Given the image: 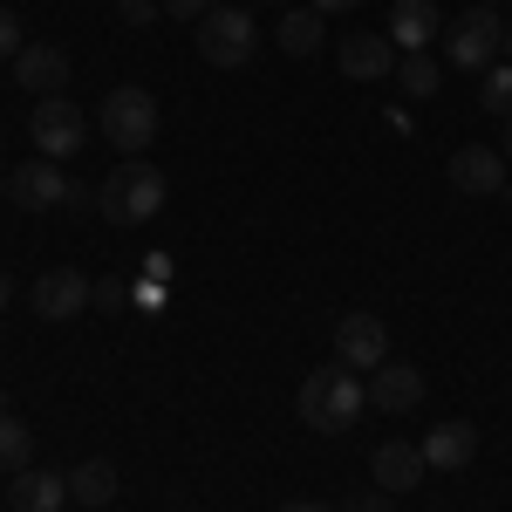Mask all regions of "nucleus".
I'll list each match as a JSON object with an SVG mask.
<instances>
[{
    "label": "nucleus",
    "mask_w": 512,
    "mask_h": 512,
    "mask_svg": "<svg viewBox=\"0 0 512 512\" xmlns=\"http://www.w3.org/2000/svg\"><path fill=\"white\" fill-rule=\"evenodd\" d=\"M369 403L390 410V417L417 410V403H424V369H410V362H383V369H369Z\"/></svg>",
    "instance_id": "13"
},
{
    "label": "nucleus",
    "mask_w": 512,
    "mask_h": 512,
    "mask_svg": "<svg viewBox=\"0 0 512 512\" xmlns=\"http://www.w3.org/2000/svg\"><path fill=\"white\" fill-rule=\"evenodd\" d=\"M62 499H69V472H14L7 478V506L14 512H62Z\"/></svg>",
    "instance_id": "16"
},
{
    "label": "nucleus",
    "mask_w": 512,
    "mask_h": 512,
    "mask_svg": "<svg viewBox=\"0 0 512 512\" xmlns=\"http://www.w3.org/2000/svg\"><path fill=\"white\" fill-rule=\"evenodd\" d=\"M28 465H35V431L14 410H0V472L14 478V472H28Z\"/></svg>",
    "instance_id": "20"
},
{
    "label": "nucleus",
    "mask_w": 512,
    "mask_h": 512,
    "mask_svg": "<svg viewBox=\"0 0 512 512\" xmlns=\"http://www.w3.org/2000/svg\"><path fill=\"white\" fill-rule=\"evenodd\" d=\"M369 472H376V492H417L431 465H424V444H403V437H390V444H376Z\"/></svg>",
    "instance_id": "12"
},
{
    "label": "nucleus",
    "mask_w": 512,
    "mask_h": 512,
    "mask_svg": "<svg viewBox=\"0 0 512 512\" xmlns=\"http://www.w3.org/2000/svg\"><path fill=\"white\" fill-rule=\"evenodd\" d=\"M451 185L472 192V198L506 192V151H492V144H458V151H451Z\"/></svg>",
    "instance_id": "10"
},
{
    "label": "nucleus",
    "mask_w": 512,
    "mask_h": 512,
    "mask_svg": "<svg viewBox=\"0 0 512 512\" xmlns=\"http://www.w3.org/2000/svg\"><path fill=\"white\" fill-rule=\"evenodd\" d=\"M198 55L212 69H246L253 62V14L246 7H212L198 21Z\"/></svg>",
    "instance_id": "5"
},
{
    "label": "nucleus",
    "mask_w": 512,
    "mask_h": 512,
    "mask_svg": "<svg viewBox=\"0 0 512 512\" xmlns=\"http://www.w3.org/2000/svg\"><path fill=\"white\" fill-rule=\"evenodd\" d=\"M0 192H7V171H0Z\"/></svg>",
    "instance_id": "34"
},
{
    "label": "nucleus",
    "mask_w": 512,
    "mask_h": 512,
    "mask_svg": "<svg viewBox=\"0 0 512 512\" xmlns=\"http://www.w3.org/2000/svg\"><path fill=\"white\" fill-rule=\"evenodd\" d=\"M28 137H35L41 158H69V151H82V137H89V123H82V110L69 103V96H41L35 117H28Z\"/></svg>",
    "instance_id": "6"
},
{
    "label": "nucleus",
    "mask_w": 512,
    "mask_h": 512,
    "mask_svg": "<svg viewBox=\"0 0 512 512\" xmlns=\"http://www.w3.org/2000/svg\"><path fill=\"white\" fill-rule=\"evenodd\" d=\"M335 355H342V369H383L390 362V328H383V315H342L335 321Z\"/></svg>",
    "instance_id": "8"
},
{
    "label": "nucleus",
    "mask_w": 512,
    "mask_h": 512,
    "mask_svg": "<svg viewBox=\"0 0 512 512\" xmlns=\"http://www.w3.org/2000/svg\"><path fill=\"white\" fill-rule=\"evenodd\" d=\"M280 48H287V55H294V62H308V55H315L321 48V14L315 7H287V14H280Z\"/></svg>",
    "instance_id": "19"
},
{
    "label": "nucleus",
    "mask_w": 512,
    "mask_h": 512,
    "mask_svg": "<svg viewBox=\"0 0 512 512\" xmlns=\"http://www.w3.org/2000/svg\"><path fill=\"white\" fill-rule=\"evenodd\" d=\"M301 424L321 437H335V431H349L355 417H362V403H369V390L355 383V369H315L308 383H301Z\"/></svg>",
    "instance_id": "2"
},
{
    "label": "nucleus",
    "mask_w": 512,
    "mask_h": 512,
    "mask_svg": "<svg viewBox=\"0 0 512 512\" xmlns=\"http://www.w3.org/2000/svg\"><path fill=\"white\" fill-rule=\"evenodd\" d=\"M499 151H506V164H512V123H506V144H499Z\"/></svg>",
    "instance_id": "32"
},
{
    "label": "nucleus",
    "mask_w": 512,
    "mask_h": 512,
    "mask_svg": "<svg viewBox=\"0 0 512 512\" xmlns=\"http://www.w3.org/2000/svg\"><path fill=\"white\" fill-rule=\"evenodd\" d=\"M7 301H14V280H7V267H0V308H7Z\"/></svg>",
    "instance_id": "30"
},
{
    "label": "nucleus",
    "mask_w": 512,
    "mask_h": 512,
    "mask_svg": "<svg viewBox=\"0 0 512 512\" xmlns=\"http://www.w3.org/2000/svg\"><path fill=\"white\" fill-rule=\"evenodd\" d=\"M21 48H28V41H21V21H14V14L0 7V62H14Z\"/></svg>",
    "instance_id": "24"
},
{
    "label": "nucleus",
    "mask_w": 512,
    "mask_h": 512,
    "mask_svg": "<svg viewBox=\"0 0 512 512\" xmlns=\"http://www.w3.org/2000/svg\"><path fill=\"white\" fill-rule=\"evenodd\" d=\"M437 82H444V69L431 55H403V96H437Z\"/></svg>",
    "instance_id": "22"
},
{
    "label": "nucleus",
    "mask_w": 512,
    "mask_h": 512,
    "mask_svg": "<svg viewBox=\"0 0 512 512\" xmlns=\"http://www.w3.org/2000/svg\"><path fill=\"white\" fill-rule=\"evenodd\" d=\"M96 123H103V137H110L117 151L137 158V151H151V137H158V96H151V89H137V82H123V89L103 96Z\"/></svg>",
    "instance_id": "3"
},
{
    "label": "nucleus",
    "mask_w": 512,
    "mask_h": 512,
    "mask_svg": "<svg viewBox=\"0 0 512 512\" xmlns=\"http://www.w3.org/2000/svg\"><path fill=\"white\" fill-rule=\"evenodd\" d=\"M280 512H335V506H321V499H287Z\"/></svg>",
    "instance_id": "28"
},
{
    "label": "nucleus",
    "mask_w": 512,
    "mask_h": 512,
    "mask_svg": "<svg viewBox=\"0 0 512 512\" xmlns=\"http://www.w3.org/2000/svg\"><path fill=\"white\" fill-rule=\"evenodd\" d=\"M14 82H21L28 96H62V89H69V55H62L55 41H28V48L14 55Z\"/></svg>",
    "instance_id": "11"
},
{
    "label": "nucleus",
    "mask_w": 512,
    "mask_h": 512,
    "mask_svg": "<svg viewBox=\"0 0 512 512\" xmlns=\"http://www.w3.org/2000/svg\"><path fill=\"white\" fill-rule=\"evenodd\" d=\"M69 499L76 506H110L117 499V465L110 458H82L76 472H69Z\"/></svg>",
    "instance_id": "18"
},
{
    "label": "nucleus",
    "mask_w": 512,
    "mask_h": 512,
    "mask_svg": "<svg viewBox=\"0 0 512 512\" xmlns=\"http://www.w3.org/2000/svg\"><path fill=\"white\" fill-rule=\"evenodd\" d=\"M315 14H342V7H355V0H308Z\"/></svg>",
    "instance_id": "29"
},
{
    "label": "nucleus",
    "mask_w": 512,
    "mask_h": 512,
    "mask_svg": "<svg viewBox=\"0 0 512 512\" xmlns=\"http://www.w3.org/2000/svg\"><path fill=\"white\" fill-rule=\"evenodd\" d=\"M117 7H123L130 28H144V21H158V14H164V0H117Z\"/></svg>",
    "instance_id": "25"
},
{
    "label": "nucleus",
    "mask_w": 512,
    "mask_h": 512,
    "mask_svg": "<svg viewBox=\"0 0 512 512\" xmlns=\"http://www.w3.org/2000/svg\"><path fill=\"white\" fill-rule=\"evenodd\" d=\"M390 69H396V41L390 35H349V41H342V76L383 82Z\"/></svg>",
    "instance_id": "17"
},
{
    "label": "nucleus",
    "mask_w": 512,
    "mask_h": 512,
    "mask_svg": "<svg viewBox=\"0 0 512 512\" xmlns=\"http://www.w3.org/2000/svg\"><path fill=\"white\" fill-rule=\"evenodd\" d=\"M7 198H14V205H28V212H48V205H69V198L82 205V192L69 185V171H62L55 158H28L21 171H7Z\"/></svg>",
    "instance_id": "7"
},
{
    "label": "nucleus",
    "mask_w": 512,
    "mask_h": 512,
    "mask_svg": "<svg viewBox=\"0 0 512 512\" xmlns=\"http://www.w3.org/2000/svg\"><path fill=\"white\" fill-rule=\"evenodd\" d=\"M0 410H7V396H0Z\"/></svg>",
    "instance_id": "35"
},
{
    "label": "nucleus",
    "mask_w": 512,
    "mask_h": 512,
    "mask_svg": "<svg viewBox=\"0 0 512 512\" xmlns=\"http://www.w3.org/2000/svg\"><path fill=\"white\" fill-rule=\"evenodd\" d=\"M89 301H96V287H89L76 267H48V274L35 280V315L41 321H76Z\"/></svg>",
    "instance_id": "9"
},
{
    "label": "nucleus",
    "mask_w": 512,
    "mask_h": 512,
    "mask_svg": "<svg viewBox=\"0 0 512 512\" xmlns=\"http://www.w3.org/2000/svg\"><path fill=\"white\" fill-rule=\"evenodd\" d=\"M383 499H390V492H369V499H349V506H342V512H390V506H383Z\"/></svg>",
    "instance_id": "27"
},
{
    "label": "nucleus",
    "mask_w": 512,
    "mask_h": 512,
    "mask_svg": "<svg viewBox=\"0 0 512 512\" xmlns=\"http://www.w3.org/2000/svg\"><path fill=\"white\" fill-rule=\"evenodd\" d=\"M437 35H444V7H437V0H396L390 41H403V55H424Z\"/></svg>",
    "instance_id": "14"
},
{
    "label": "nucleus",
    "mask_w": 512,
    "mask_h": 512,
    "mask_svg": "<svg viewBox=\"0 0 512 512\" xmlns=\"http://www.w3.org/2000/svg\"><path fill=\"white\" fill-rule=\"evenodd\" d=\"M219 0H164V14H178V21H205Z\"/></svg>",
    "instance_id": "26"
},
{
    "label": "nucleus",
    "mask_w": 512,
    "mask_h": 512,
    "mask_svg": "<svg viewBox=\"0 0 512 512\" xmlns=\"http://www.w3.org/2000/svg\"><path fill=\"white\" fill-rule=\"evenodd\" d=\"M287 7H294V0H287Z\"/></svg>",
    "instance_id": "36"
},
{
    "label": "nucleus",
    "mask_w": 512,
    "mask_h": 512,
    "mask_svg": "<svg viewBox=\"0 0 512 512\" xmlns=\"http://www.w3.org/2000/svg\"><path fill=\"white\" fill-rule=\"evenodd\" d=\"M158 205H164V171L144 158H123L96 192V212L110 226H144V219H158Z\"/></svg>",
    "instance_id": "1"
},
{
    "label": "nucleus",
    "mask_w": 512,
    "mask_h": 512,
    "mask_svg": "<svg viewBox=\"0 0 512 512\" xmlns=\"http://www.w3.org/2000/svg\"><path fill=\"white\" fill-rule=\"evenodd\" d=\"M472 458H478V424H465V417H451V424H437L424 437V465L431 472H465Z\"/></svg>",
    "instance_id": "15"
},
{
    "label": "nucleus",
    "mask_w": 512,
    "mask_h": 512,
    "mask_svg": "<svg viewBox=\"0 0 512 512\" xmlns=\"http://www.w3.org/2000/svg\"><path fill=\"white\" fill-rule=\"evenodd\" d=\"M499 55H506V62H512V28H506V41H499Z\"/></svg>",
    "instance_id": "31"
},
{
    "label": "nucleus",
    "mask_w": 512,
    "mask_h": 512,
    "mask_svg": "<svg viewBox=\"0 0 512 512\" xmlns=\"http://www.w3.org/2000/svg\"><path fill=\"white\" fill-rule=\"evenodd\" d=\"M472 7H499V0H472Z\"/></svg>",
    "instance_id": "33"
},
{
    "label": "nucleus",
    "mask_w": 512,
    "mask_h": 512,
    "mask_svg": "<svg viewBox=\"0 0 512 512\" xmlns=\"http://www.w3.org/2000/svg\"><path fill=\"white\" fill-rule=\"evenodd\" d=\"M96 308L103 315H123L130 308V280H96Z\"/></svg>",
    "instance_id": "23"
},
{
    "label": "nucleus",
    "mask_w": 512,
    "mask_h": 512,
    "mask_svg": "<svg viewBox=\"0 0 512 512\" xmlns=\"http://www.w3.org/2000/svg\"><path fill=\"white\" fill-rule=\"evenodd\" d=\"M478 103H485L492 117H506V123H512V62L485 69V89H478Z\"/></svg>",
    "instance_id": "21"
},
{
    "label": "nucleus",
    "mask_w": 512,
    "mask_h": 512,
    "mask_svg": "<svg viewBox=\"0 0 512 512\" xmlns=\"http://www.w3.org/2000/svg\"><path fill=\"white\" fill-rule=\"evenodd\" d=\"M444 62L451 69H465V76H478V69H492L499 62V41H506V28H499V14L492 7H472V14H458V21H444Z\"/></svg>",
    "instance_id": "4"
}]
</instances>
